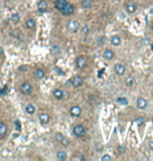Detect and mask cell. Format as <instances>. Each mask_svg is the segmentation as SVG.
Wrapping results in <instances>:
<instances>
[{
  "instance_id": "6da1fadb",
  "label": "cell",
  "mask_w": 153,
  "mask_h": 161,
  "mask_svg": "<svg viewBox=\"0 0 153 161\" xmlns=\"http://www.w3.org/2000/svg\"><path fill=\"white\" fill-rule=\"evenodd\" d=\"M79 27H80V23L76 20H70L66 24V29L71 33H76V31H79Z\"/></svg>"
},
{
  "instance_id": "7a4b0ae2",
  "label": "cell",
  "mask_w": 153,
  "mask_h": 161,
  "mask_svg": "<svg viewBox=\"0 0 153 161\" xmlns=\"http://www.w3.org/2000/svg\"><path fill=\"white\" fill-rule=\"evenodd\" d=\"M20 92L23 95H30L33 92V86L28 82L22 83L21 85H20Z\"/></svg>"
},
{
  "instance_id": "3957f363",
  "label": "cell",
  "mask_w": 153,
  "mask_h": 161,
  "mask_svg": "<svg viewBox=\"0 0 153 161\" xmlns=\"http://www.w3.org/2000/svg\"><path fill=\"white\" fill-rule=\"evenodd\" d=\"M74 134L78 138H81L86 134V128L83 125H76L74 128Z\"/></svg>"
},
{
  "instance_id": "277c9868",
  "label": "cell",
  "mask_w": 153,
  "mask_h": 161,
  "mask_svg": "<svg viewBox=\"0 0 153 161\" xmlns=\"http://www.w3.org/2000/svg\"><path fill=\"white\" fill-rule=\"evenodd\" d=\"M76 65L79 69H84L87 65V59L84 55H80L76 59Z\"/></svg>"
},
{
  "instance_id": "5b68a950",
  "label": "cell",
  "mask_w": 153,
  "mask_h": 161,
  "mask_svg": "<svg viewBox=\"0 0 153 161\" xmlns=\"http://www.w3.org/2000/svg\"><path fill=\"white\" fill-rule=\"evenodd\" d=\"M74 12V6L71 4V3H66V5L64 6V9H62L61 12L62 13V15H64V16H69L71 15L72 13Z\"/></svg>"
},
{
  "instance_id": "8992f818",
  "label": "cell",
  "mask_w": 153,
  "mask_h": 161,
  "mask_svg": "<svg viewBox=\"0 0 153 161\" xmlns=\"http://www.w3.org/2000/svg\"><path fill=\"white\" fill-rule=\"evenodd\" d=\"M71 83H72V86H74V88H79V87H81V86L83 85V83H84V79H83L82 76L76 75V76H74V79H72Z\"/></svg>"
},
{
  "instance_id": "52a82bcc",
  "label": "cell",
  "mask_w": 153,
  "mask_h": 161,
  "mask_svg": "<svg viewBox=\"0 0 153 161\" xmlns=\"http://www.w3.org/2000/svg\"><path fill=\"white\" fill-rule=\"evenodd\" d=\"M114 71L117 75H123L126 72V67L121 63H117V64L114 65Z\"/></svg>"
},
{
  "instance_id": "ba28073f",
  "label": "cell",
  "mask_w": 153,
  "mask_h": 161,
  "mask_svg": "<svg viewBox=\"0 0 153 161\" xmlns=\"http://www.w3.org/2000/svg\"><path fill=\"white\" fill-rule=\"evenodd\" d=\"M126 9V12L128 13V14H134L135 11H136V4H135L134 2H132V1H130V2H128L127 4H126L125 6Z\"/></svg>"
},
{
  "instance_id": "9c48e42d",
  "label": "cell",
  "mask_w": 153,
  "mask_h": 161,
  "mask_svg": "<svg viewBox=\"0 0 153 161\" xmlns=\"http://www.w3.org/2000/svg\"><path fill=\"white\" fill-rule=\"evenodd\" d=\"M7 125H6L5 122H3L0 120V138H3V137L6 136V134H7Z\"/></svg>"
},
{
  "instance_id": "30bf717a",
  "label": "cell",
  "mask_w": 153,
  "mask_h": 161,
  "mask_svg": "<svg viewBox=\"0 0 153 161\" xmlns=\"http://www.w3.org/2000/svg\"><path fill=\"white\" fill-rule=\"evenodd\" d=\"M47 5H48V4H47V1H46V0H40L37 5V9H38V11H39V13L46 12Z\"/></svg>"
},
{
  "instance_id": "8fae6325",
  "label": "cell",
  "mask_w": 153,
  "mask_h": 161,
  "mask_svg": "<svg viewBox=\"0 0 153 161\" xmlns=\"http://www.w3.org/2000/svg\"><path fill=\"white\" fill-rule=\"evenodd\" d=\"M49 120H50V117H49V115L47 114V113H41L39 115V122H41V125H47L49 122Z\"/></svg>"
},
{
  "instance_id": "7c38bea8",
  "label": "cell",
  "mask_w": 153,
  "mask_h": 161,
  "mask_svg": "<svg viewBox=\"0 0 153 161\" xmlns=\"http://www.w3.org/2000/svg\"><path fill=\"white\" fill-rule=\"evenodd\" d=\"M69 113H70L71 116L78 117V116L81 115V113H82V109H81L79 106H74V107H71V108H70V110H69Z\"/></svg>"
},
{
  "instance_id": "4fadbf2b",
  "label": "cell",
  "mask_w": 153,
  "mask_h": 161,
  "mask_svg": "<svg viewBox=\"0 0 153 161\" xmlns=\"http://www.w3.org/2000/svg\"><path fill=\"white\" fill-rule=\"evenodd\" d=\"M136 106H138V109H145L148 106L147 100H145L144 97H138V100H136Z\"/></svg>"
},
{
  "instance_id": "5bb4252c",
  "label": "cell",
  "mask_w": 153,
  "mask_h": 161,
  "mask_svg": "<svg viewBox=\"0 0 153 161\" xmlns=\"http://www.w3.org/2000/svg\"><path fill=\"white\" fill-rule=\"evenodd\" d=\"M67 1L66 0H56L55 1V7L58 9L59 12H61L62 9H64V6L66 5Z\"/></svg>"
},
{
  "instance_id": "9a60e30c",
  "label": "cell",
  "mask_w": 153,
  "mask_h": 161,
  "mask_svg": "<svg viewBox=\"0 0 153 161\" xmlns=\"http://www.w3.org/2000/svg\"><path fill=\"white\" fill-rule=\"evenodd\" d=\"M114 57V52L111 50V49H106V50H104V52H103V58L105 59V60H107V61H110V60H112Z\"/></svg>"
},
{
  "instance_id": "2e32d148",
  "label": "cell",
  "mask_w": 153,
  "mask_h": 161,
  "mask_svg": "<svg viewBox=\"0 0 153 161\" xmlns=\"http://www.w3.org/2000/svg\"><path fill=\"white\" fill-rule=\"evenodd\" d=\"M34 75L37 79H44V76H45V72H44V70L43 69L37 68V69L35 70Z\"/></svg>"
},
{
  "instance_id": "e0dca14e",
  "label": "cell",
  "mask_w": 153,
  "mask_h": 161,
  "mask_svg": "<svg viewBox=\"0 0 153 161\" xmlns=\"http://www.w3.org/2000/svg\"><path fill=\"white\" fill-rule=\"evenodd\" d=\"M110 43L113 46H119V45H121V43H122V40H121L119 36H117V35H113V36L111 37Z\"/></svg>"
},
{
  "instance_id": "ac0fdd59",
  "label": "cell",
  "mask_w": 153,
  "mask_h": 161,
  "mask_svg": "<svg viewBox=\"0 0 153 161\" xmlns=\"http://www.w3.org/2000/svg\"><path fill=\"white\" fill-rule=\"evenodd\" d=\"M25 112L28 113V115H33L36 112V108H35V106L33 104H28L25 106Z\"/></svg>"
},
{
  "instance_id": "d6986e66",
  "label": "cell",
  "mask_w": 153,
  "mask_h": 161,
  "mask_svg": "<svg viewBox=\"0 0 153 161\" xmlns=\"http://www.w3.org/2000/svg\"><path fill=\"white\" fill-rule=\"evenodd\" d=\"M25 25H26V27L28 29H34L36 27V21H35V19L33 18H28L26 21H25Z\"/></svg>"
},
{
  "instance_id": "ffe728a7",
  "label": "cell",
  "mask_w": 153,
  "mask_h": 161,
  "mask_svg": "<svg viewBox=\"0 0 153 161\" xmlns=\"http://www.w3.org/2000/svg\"><path fill=\"white\" fill-rule=\"evenodd\" d=\"M81 5L86 9H91L92 5H93V0H82L81 1Z\"/></svg>"
},
{
  "instance_id": "44dd1931",
  "label": "cell",
  "mask_w": 153,
  "mask_h": 161,
  "mask_svg": "<svg viewBox=\"0 0 153 161\" xmlns=\"http://www.w3.org/2000/svg\"><path fill=\"white\" fill-rule=\"evenodd\" d=\"M52 94L57 100H62L64 97V91H62L61 89H56V90H54Z\"/></svg>"
},
{
  "instance_id": "7402d4cb",
  "label": "cell",
  "mask_w": 153,
  "mask_h": 161,
  "mask_svg": "<svg viewBox=\"0 0 153 161\" xmlns=\"http://www.w3.org/2000/svg\"><path fill=\"white\" fill-rule=\"evenodd\" d=\"M125 84H126L127 87H133V86L135 85L134 77H132V76H128V77L125 79Z\"/></svg>"
},
{
  "instance_id": "603a6c76",
  "label": "cell",
  "mask_w": 153,
  "mask_h": 161,
  "mask_svg": "<svg viewBox=\"0 0 153 161\" xmlns=\"http://www.w3.org/2000/svg\"><path fill=\"white\" fill-rule=\"evenodd\" d=\"M57 158L60 161H64L67 158V155H66V153L64 151H58V153H57Z\"/></svg>"
},
{
  "instance_id": "cb8c5ba5",
  "label": "cell",
  "mask_w": 153,
  "mask_h": 161,
  "mask_svg": "<svg viewBox=\"0 0 153 161\" xmlns=\"http://www.w3.org/2000/svg\"><path fill=\"white\" fill-rule=\"evenodd\" d=\"M11 21L14 23V24H17L19 21H20V15L19 14H13L12 15V17H11Z\"/></svg>"
},
{
  "instance_id": "d4e9b609",
  "label": "cell",
  "mask_w": 153,
  "mask_h": 161,
  "mask_svg": "<svg viewBox=\"0 0 153 161\" xmlns=\"http://www.w3.org/2000/svg\"><path fill=\"white\" fill-rule=\"evenodd\" d=\"M116 102H117L119 105H122V106L128 105V100H127V98H125V97H119V98L116 100Z\"/></svg>"
},
{
  "instance_id": "484cf974",
  "label": "cell",
  "mask_w": 153,
  "mask_h": 161,
  "mask_svg": "<svg viewBox=\"0 0 153 161\" xmlns=\"http://www.w3.org/2000/svg\"><path fill=\"white\" fill-rule=\"evenodd\" d=\"M89 31H90V27H89V25H84V27L82 28L83 35H84V36H88Z\"/></svg>"
},
{
  "instance_id": "4316f807",
  "label": "cell",
  "mask_w": 153,
  "mask_h": 161,
  "mask_svg": "<svg viewBox=\"0 0 153 161\" xmlns=\"http://www.w3.org/2000/svg\"><path fill=\"white\" fill-rule=\"evenodd\" d=\"M135 124L138 126H142L143 124H144V122H145V119H144V117H142V116H138V117H136L135 118Z\"/></svg>"
},
{
  "instance_id": "83f0119b",
  "label": "cell",
  "mask_w": 153,
  "mask_h": 161,
  "mask_svg": "<svg viewBox=\"0 0 153 161\" xmlns=\"http://www.w3.org/2000/svg\"><path fill=\"white\" fill-rule=\"evenodd\" d=\"M60 143H61L63 146H68V144H69V140H68L66 137H64V138H63V139L60 141Z\"/></svg>"
},
{
  "instance_id": "f1b7e54d",
  "label": "cell",
  "mask_w": 153,
  "mask_h": 161,
  "mask_svg": "<svg viewBox=\"0 0 153 161\" xmlns=\"http://www.w3.org/2000/svg\"><path fill=\"white\" fill-rule=\"evenodd\" d=\"M63 138H64V135H63L62 133H57V134H56V140H57V141H59V142H60V141H61Z\"/></svg>"
},
{
  "instance_id": "f546056e",
  "label": "cell",
  "mask_w": 153,
  "mask_h": 161,
  "mask_svg": "<svg viewBox=\"0 0 153 161\" xmlns=\"http://www.w3.org/2000/svg\"><path fill=\"white\" fill-rule=\"evenodd\" d=\"M111 159H112V157L111 156H109V155H104V156H102V158H101V160L102 161H111Z\"/></svg>"
},
{
  "instance_id": "4dcf8cb0",
  "label": "cell",
  "mask_w": 153,
  "mask_h": 161,
  "mask_svg": "<svg viewBox=\"0 0 153 161\" xmlns=\"http://www.w3.org/2000/svg\"><path fill=\"white\" fill-rule=\"evenodd\" d=\"M105 42H106V38H105V36H102L101 38H100V40H99V43H100V45H104Z\"/></svg>"
},
{
  "instance_id": "1f68e13d",
  "label": "cell",
  "mask_w": 153,
  "mask_h": 161,
  "mask_svg": "<svg viewBox=\"0 0 153 161\" xmlns=\"http://www.w3.org/2000/svg\"><path fill=\"white\" fill-rule=\"evenodd\" d=\"M125 146H117V151H119V153H121V154H123V153H125Z\"/></svg>"
},
{
  "instance_id": "d6a6232c",
  "label": "cell",
  "mask_w": 153,
  "mask_h": 161,
  "mask_svg": "<svg viewBox=\"0 0 153 161\" xmlns=\"http://www.w3.org/2000/svg\"><path fill=\"white\" fill-rule=\"evenodd\" d=\"M15 125L17 126V130H21V125H20V122H19V120H16L15 122Z\"/></svg>"
},
{
  "instance_id": "836d02e7",
  "label": "cell",
  "mask_w": 153,
  "mask_h": 161,
  "mask_svg": "<svg viewBox=\"0 0 153 161\" xmlns=\"http://www.w3.org/2000/svg\"><path fill=\"white\" fill-rule=\"evenodd\" d=\"M76 158L79 159V160H84V159H85V158H84V156H82V155H78Z\"/></svg>"
},
{
  "instance_id": "e575fe53",
  "label": "cell",
  "mask_w": 153,
  "mask_h": 161,
  "mask_svg": "<svg viewBox=\"0 0 153 161\" xmlns=\"http://www.w3.org/2000/svg\"><path fill=\"white\" fill-rule=\"evenodd\" d=\"M3 53V48L2 47H0V55H2Z\"/></svg>"
},
{
  "instance_id": "d590c367",
  "label": "cell",
  "mask_w": 153,
  "mask_h": 161,
  "mask_svg": "<svg viewBox=\"0 0 153 161\" xmlns=\"http://www.w3.org/2000/svg\"><path fill=\"white\" fill-rule=\"evenodd\" d=\"M152 33H153V23H152Z\"/></svg>"
}]
</instances>
